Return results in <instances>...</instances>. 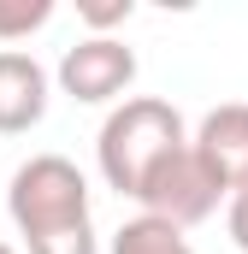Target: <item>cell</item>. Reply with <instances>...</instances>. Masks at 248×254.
<instances>
[{
    "label": "cell",
    "mask_w": 248,
    "mask_h": 254,
    "mask_svg": "<svg viewBox=\"0 0 248 254\" xmlns=\"http://www.w3.org/2000/svg\"><path fill=\"white\" fill-rule=\"evenodd\" d=\"M6 213L30 254H101L89 219V178L65 154H30L6 184Z\"/></svg>",
    "instance_id": "obj_1"
},
{
    "label": "cell",
    "mask_w": 248,
    "mask_h": 254,
    "mask_svg": "<svg viewBox=\"0 0 248 254\" xmlns=\"http://www.w3.org/2000/svg\"><path fill=\"white\" fill-rule=\"evenodd\" d=\"M184 148H189V125H184V113L172 101L130 95V101H119L107 113V125L95 136V166H101L107 190H119V195L136 201V195L148 190V178L172 154H184Z\"/></svg>",
    "instance_id": "obj_2"
},
{
    "label": "cell",
    "mask_w": 248,
    "mask_h": 254,
    "mask_svg": "<svg viewBox=\"0 0 248 254\" xmlns=\"http://www.w3.org/2000/svg\"><path fill=\"white\" fill-rule=\"evenodd\" d=\"M60 89L71 101H83V107H107V101H119L124 89L136 83V54L124 48L119 36H83L77 48H65L60 60ZM130 101V95H124Z\"/></svg>",
    "instance_id": "obj_3"
},
{
    "label": "cell",
    "mask_w": 248,
    "mask_h": 254,
    "mask_svg": "<svg viewBox=\"0 0 248 254\" xmlns=\"http://www.w3.org/2000/svg\"><path fill=\"white\" fill-rule=\"evenodd\" d=\"M219 184L201 172V160H195V142H189L184 154H172L154 178H148V190L136 195L142 201V213H154V219H166V225H178V231H189V225H201V219H213V207H219Z\"/></svg>",
    "instance_id": "obj_4"
},
{
    "label": "cell",
    "mask_w": 248,
    "mask_h": 254,
    "mask_svg": "<svg viewBox=\"0 0 248 254\" xmlns=\"http://www.w3.org/2000/svg\"><path fill=\"white\" fill-rule=\"evenodd\" d=\"M195 160L225 195L248 190V101H225L195 125Z\"/></svg>",
    "instance_id": "obj_5"
},
{
    "label": "cell",
    "mask_w": 248,
    "mask_h": 254,
    "mask_svg": "<svg viewBox=\"0 0 248 254\" xmlns=\"http://www.w3.org/2000/svg\"><path fill=\"white\" fill-rule=\"evenodd\" d=\"M54 77L48 65L24 48H0V136H24L48 119Z\"/></svg>",
    "instance_id": "obj_6"
},
{
    "label": "cell",
    "mask_w": 248,
    "mask_h": 254,
    "mask_svg": "<svg viewBox=\"0 0 248 254\" xmlns=\"http://www.w3.org/2000/svg\"><path fill=\"white\" fill-rule=\"evenodd\" d=\"M113 254H195V249H189V237L178 225H166L154 213H136L113 231Z\"/></svg>",
    "instance_id": "obj_7"
},
{
    "label": "cell",
    "mask_w": 248,
    "mask_h": 254,
    "mask_svg": "<svg viewBox=\"0 0 248 254\" xmlns=\"http://www.w3.org/2000/svg\"><path fill=\"white\" fill-rule=\"evenodd\" d=\"M54 18V0H0V42H24Z\"/></svg>",
    "instance_id": "obj_8"
},
{
    "label": "cell",
    "mask_w": 248,
    "mask_h": 254,
    "mask_svg": "<svg viewBox=\"0 0 248 254\" xmlns=\"http://www.w3.org/2000/svg\"><path fill=\"white\" fill-rule=\"evenodd\" d=\"M77 12H83V24H89L95 36H107L113 24H130V12H136V0H83Z\"/></svg>",
    "instance_id": "obj_9"
},
{
    "label": "cell",
    "mask_w": 248,
    "mask_h": 254,
    "mask_svg": "<svg viewBox=\"0 0 248 254\" xmlns=\"http://www.w3.org/2000/svg\"><path fill=\"white\" fill-rule=\"evenodd\" d=\"M225 225H231V243L248 254V190H243V195H231V213H225Z\"/></svg>",
    "instance_id": "obj_10"
},
{
    "label": "cell",
    "mask_w": 248,
    "mask_h": 254,
    "mask_svg": "<svg viewBox=\"0 0 248 254\" xmlns=\"http://www.w3.org/2000/svg\"><path fill=\"white\" fill-rule=\"evenodd\" d=\"M0 254H18V249H12V243H6V237H0Z\"/></svg>",
    "instance_id": "obj_11"
}]
</instances>
